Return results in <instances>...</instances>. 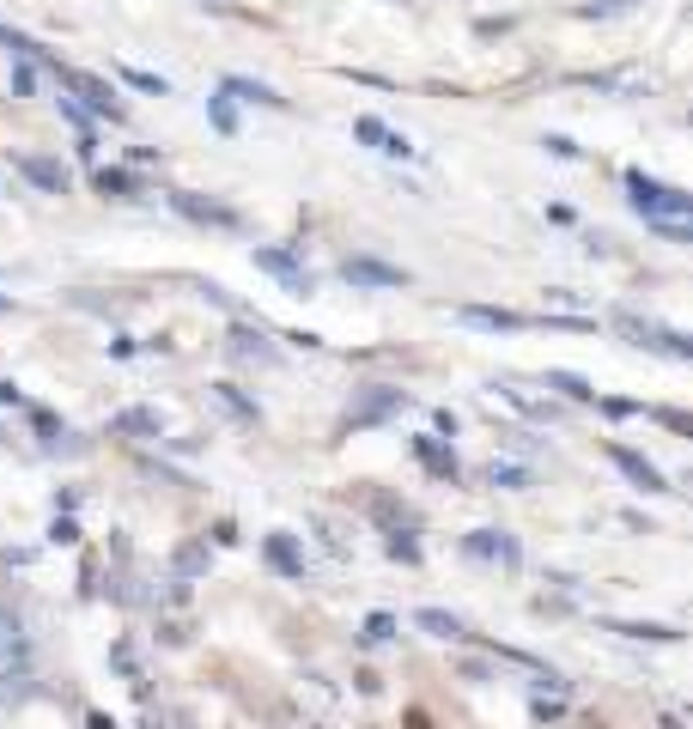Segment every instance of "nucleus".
I'll return each mask as SVG.
<instances>
[{"label":"nucleus","instance_id":"obj_4","mask_svg":"<svg viewBox=\"0 0 693 729\" xmlns=\"http://www.w3.org/2000/svg\"><path fill=\"white\" fill-rule=\"evenodd\" d=\"M341 274L353 286H402V267H384V262H346Z\"/></svg>","mask_w":693,"mask_h":729},{"label":"nucleus","instance_id":"obj_12","mask_svg":"<svg viewBox=\"0 0 693 729\" xmlns=\"http://www.w3.org/2000/svg\"><path fill=\"white\" fill-rule=\"evenodd\" d=\"M548 384H553V389H566V395H591V389H584V384H578V377H566V371H553V377H548Z\"/></svg>","mask_w":693,"mask_h":729},{"label":"nucleus","instance_id":"obj_2","mask_svg":"<svg viewBox=\"0 0 693 729\" xmlns=\"http://www.w3.org/2000/svg\"><path fill=\"white\" fill-rule=\"evenodd\" d=\"M19 668H24V627H19V614L0 608V681H13Z\"/></svg>","mask_w":693,"mask_h":729},{"label":"nucleus","instance_id":"obj_9","mask_svg":"<svg viewBox=\"0 0 693 729\" xmlns=\"http://www.w3.org/2000/svg\"><path fill=\"white\" fill-rule=\"evenodd\" d=\"M420 627H426L432 638H456V632H463L456 620H450V614H438V608H426V614H420Z\"/></svg>","mask_w":693,"mask_h":729},{"label":"nucleus","instance_id":"obj_5","mask_svg":"<svg viewBox=\"0 0 693 729\" xmlns=\"http://www.w3.org/2000/svg\"><path fill=\"white\" fill-rule=\"evenodd\" d=\"M256 262H262L268 274H280V280L292 286V292H310V280L298 274V262H292V256H280V249H256Z\"/></svg>","mask_w":693,"mask_h":729},{"label":"nucleus","instance_id":"obj_8","mask_svg":"<svg viewBox=\"0 0 693 729\" xmlns=\"http://www.w3.org/2000/svg\"><path fill=\"white\" fill-rule=\"evenodd\" d=\"M463 316H469V323H481V328H523V316H511V310H481V304H474V310H463Z\"/></svg>","mask_w":693,"mask_h":729},{"label":"nucleus","instance_id":"obj_13","mask_svg":"<svg viewBox=\"0 0 693 729\" xmlns=\"http://www.w3.org/2000/svg\"><path fill=\"white\" fill-rule=\"evenodd\" d=\"M620 6H632V0H596L591 13H620Z\"/></svg>","mask_w":693,"mask_h":729},{"label":"nucleus","instance_id":"obj_1","mask_svg":"<svg viewBox=\"0 0 693 729\" xmlns=\"http://www.w3.org/2000/svg\"><path fill=\"white\" fill-rule=\"evenodd\" d=\"M627 189H632V207H639V213H645V219H651L657 231H669V238H688L693 201H688V195H681V189H663V182L639 177V170H632V177H627Z\"/></svg>","mask_w":693,"mask_h":729},{"label":"nucleus","instance_id":"obj_11","mask_svg":"<svg viewBox=\"0 0 693 729\" xmlns=\"http://www.w3.org/2000/svg\"><path fill=\"white\" fill-rule=\"evenodd\" d=\"M24 170H31V177H37L43 189H62V170H49V164H37V159H31V164H24Z\"/></svg>","mask_w":693,"mask_h":729},{"label":"nucleus","instance_id":"obj_6","mask_svg":"<svg viewBox=\"0 0 693 729\" xmlns=\"http://www.w3.org/2000/svg\"><path fill=\"white\" fill-rule=\"evenodd\" d=\"M609 456H614V462H620V468H627V474H632V481H639V486H645V492H663V474H657V468L645 462V456H632V450H620V444H614Z\"/></svg>","mask_w":693,"mask_h":729},{"label":"nucleus","instance_id":"obj_3","mask_svg":"<svg viewBox=\"0 0 693 729\" xmlns=\"http://www.w3.org/2000/svg\"><path fill=\"white\" fill-rule=\"evenodd\" d=\"M353 134H359V141H371L377 152H389V159H408V152H414V146L402 141V134H389L384 122H371V116H359V122H353Z\"/></svg>","mask_w":693,"mask_h":729},{"label":"nucleus","instance_id":"obj_10","mask_svg":"<svg viewBox=\"0 0 693 729\" xmlns=\"http://www.w3.org/2000/svg\"><path fill=\"white\" fill-rule=\"evenodd\" d=\"M225 92H238V98H249V103H280L268 85H249V80H225Z\"/></svg>","mask_w":693,"mask_h":729},{"label":"nucleus","instance_id":"obj_7","mask_svg":"<svg viewBox=\"0 0 693 729\" xmlns=\"http://www.w3.org/2000/svg\"><path fill=\"white\" fill-rule=\"evenodd\" d=\"M474 553H481V559H505V566H517V541H493V535H474Z\"/></svg>","mask_w":693,"mask_h":729}]
</instances>
